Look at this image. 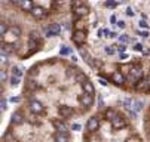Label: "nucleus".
I'll list each match as a JSON object with an SVG mask.
<instances>
[{"instance_id": "nucleus-4", "label": "nucleus", "mask_w": 150, "mask_h": 142, "mask_svg": "<svg viewBox=\"0 0 150 142\" xmlns=\"http://www.w3.org/2000/svg\"><path fill=\"white\" fill-rule=\"evenodd\" d=\"M131 115L126 108L100 107L85 123L83 142H146Z\"/></svg>"}, {"instance_id": "nucleus-6", "label": "nucleus", "mask_w": 150, "mask_h": 142, "mask_svg": "<svg viewBox=\"0 0 150 142\" xmlns=\"http://www.w3.org/2000/svg\"><path fill=\"white\" fill-rule=\"evenodd\" d=\"M143 127H144V136L147 142H150V104L143 114Z\"/></svg>"}, {"instance_id": "nucleus-3", "label": "nucleus", "mask_w": 150, "mask_h": 142, "mask_svg": "<svg viewBox=\"0 0 150 142\" xmlns=\"http://www.w3.org/2000/svg\"><path fill=\"white\" fill-rule=\"evenodd\" d=\"M40 22L16 2L2 3V50L6 56L27 59L45 46Z\"/></svg>"}, {"instance_id": "nucleus-2", "label": "nucleus", "mask_w": 150, "mask_h": 142, "mask_svg": "<svg viewBox=\"0 0 150 142\" xmlns=\"http://www.w3.org/2000/svg\"><path fill=\"white\" fill-rule=\"evenodd\" d=\"M11 101L34 117L69 123L92 111L97 90L77 64L57 56L33 64L24 76L21 96Z\"/></svg>"}, {"instance_id": "nucleus-1", "label": "nucleus", "mask_w": 150, "mask_h": 142, "mask_svg": "<svg viewBox=\"0 0 150 142\" xmlns=\"http://www.w3.org/2000/svg\"><path fill=\"white\" fill-rule=\"evenodd\" d=\"M70 16L71 42L100 78L150 95V2H71Z\"/></svg>"}, {"instance_id": "nucleus-5", "label": "nucleus", "mask_w": 150, "mask_h": 142, "mask_svg": "<svg viewBox=\"0 0 150 142\" xmlns=\"http://www.w3.org/2000/svg\"><path fill=\"white\" fill-rule=\"evenodd\" d=\"M2 142H71L70 125L62 120L34 117L16 105Z\"/></svg>"}]
</instances>
